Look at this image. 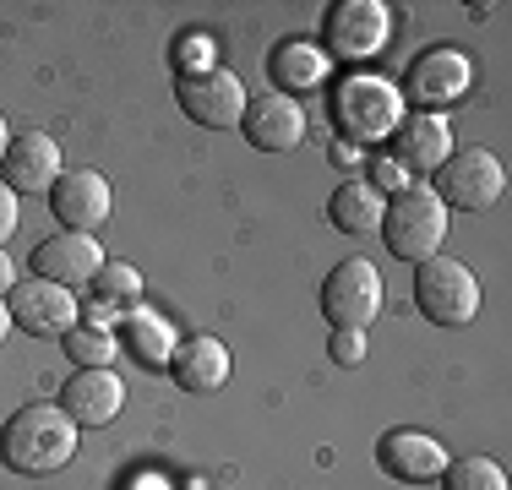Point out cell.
<instances>
[{
  "mask_svg": "<svg viewBox=\"0 0 512 490\" xmlns=\"http://www.w3.org/2000/svg\"><path fill=\"white\" fill-rule=\"evenodd\" d=\"M77 425L60 403H22L6 425H0V463L11 474H28V480H44V474L66 469L77 458Z\"/></svg>",
  "mask_w": 512,
  "mask_h": 490,
  "instance_id": "cell-1",
  "label": "cell"
},
{
  "mask_svg": "<svg viewBox=\"0 0 512 490\" xmlns=\"http://www.w3.org/2000/svg\"><path fill=\"white\" fill-rule=\"evenodd\" d=\"M404 93L376 71H349L333 88V120L349 142H387L404 126Z\"/></svg>",
  "mask_w": 512,
  "mask_h": 490,
  "instance_id": "cell-2",
  "label": "cell"
},
{
  "mask_svg": "<svg viewBox=\"0 0 512 490\" xmlns=\"http://www.w3.org/2000/svg\"><path fill=\"white\" fill-rule=\"evenodd\" d=\"M382 240L387 251L398 256V262H431V256H442V240H447V207L436 202L431 186H409L398 196H387L382 207Z\"/></svg>",
  "mask_w": 512,
  "mask_h": 490,
  "instance_id": "cell-3",
  "label": "cell"
},
{
  "mask_svg": "<svg viewBox=\"0 0 512 490\" xmlns=\"http://www.w3.org/2000/svg\"><path fill=\"white\" fill-rule=\"evenodd\" d=\"M414 305H420V316L436 327H469L485 305V289H480V278H474L469 262L431 256V262L414 267Z\"/></svg>",
  "mask_w": 512,
  "mask_h": 490,
  "instance_id": "cell-4",
  "label": "cell"
},
{
  "mask_svg": "<svg viewBox=\"0 0 512 490\" xmlns=\"http://www.w3.org/2000/svg\"><path fill=\"white\" fill-rule=\"evenodd\" d=\"M436 202L447 207V213H485V207L502 196L507 186V169H502V158L491 153V147H453V153L442 158V169H436Z\"/></svg>",
  "mask_w": 512,
  "mask_h": 490,
  "instance_id": "cell-5",
  "label": "cell"
},
{
  "mask_svg": "<svg viewBox=\"0 0 512 490\" xmlns=\"http://www.w3.org/2000/svg\"><path fill=\"white\" fill-rule=\"evenodd\" d=\"M322 316L333 327H349V333H365V327L382 316V273H376L365 256H349L333 273L322 278Z\"/></svg>",
  "mask_w": 512,
  "mask_h": 490,
  "instance_id": "cell-6",
  "label": "cell"
},
{
  "mask_svg": "<svg viewBox=\"0 0 512 490\" xmlns=\"http://www.w3.org/2000/svg\"><path fill=\"white\" fill-rule=\"evenodd\" d=\"M469 82H474V66H469V55L453 44H436V49H425V55H414L409 60V71H404V104H420L425 115H436L442 104H458L463 93H469Z\"/></svg>",
  "mask_w": 512,
  "mask_h": 490,
  "instance_id": "cell-7",
  "label": "cell"
},
{
  "mask_svg": "<svg viewBox=\"0 0 512 490\" xmlns=\"http://www.w3.org/2000/svg\"><path fill=\"white\" fill-rule=\"evenodd\" d=\"M387 33H393V11L382 0H338L322 22L327 55L338 60H371L387 44Z\"/></svg>",
  "mask_w": 512,
  "mask_h": 490,
  "instance_id": "cell-8",
  "label": "cell"
},
{
  "mask_svg": "<svg viewBox=\"0 0 512 490\" xmlns=\"http://www.w3.org/2000/svg\"><path fill=\"white\" fill-rule=\"evenodd\" d=\"M11 327H22L28 338H66L77 327V294L50 284V278H17V289L6 294Z\"/></svg>",
  "mask_w": 512,
  "mask_h": 490,
  "instance_id": "cell-9",
  "label": "cell"
},
{
  "mask_svg": "<svg viewBox=\"0 0 512 490\" xmlns=\"http://www.w3.org/2000/svg\"><path fill=\"white\" fill-rule=\"evenodd\" d=\"M180 109H186L197 126L207 131H224V126H240L246 115V82L224 66H207V71H186L180 77Z\"/></svg>",
  "mask_w": 512,
  "mask_h": 490,
  "instance_id": "cell-10",
  "label": "cell"
},
{
  "mask_svg": "<svg viewBox=\"0 0 512 490\" xmlns=\"http://www.w3.org/2000/svg\"><path fill=\"white\" fill-rule=\"evenodd\" d=\"M50 213L60 229L71 235H93V229L109 224L115 213V196H109V180L99 169H66V175L50 186Z\"/></svg>",
  "mask_w": 512,
  "mask_h": 490,
  "instance_id": "cell-11",
  "label": "cell"
},
{
  "mask_svg": "<svg viewBox=\"0 0 512 490\" xmlns=\"http://www.w3.org/2000/svg\"><path fill=\"white\" fill-rule=\"evenodd\" d=\"M109 262L99 235H71V229H60V235L39 240L33 245V278H50L60 289H93V278H99V267Z\"/></svg>",
  "mask_w": 512,
  "mask_h": 490,
  "instance_id": "cell-12",
  "label": "cell"
},
{
  "mask_svg": "<svg viewBox=\"0 0 512 490\" xmlns=\"http://www.w3.org/2000/svg\"><path fill=\"white\" fill-rule=\"evenodd\" d=\"M240 131L256 153H295L311 131V115L300 98H284V93H262V98H246V115H240Z\"/></svg>",
  "mask_w": 512,
  "mask_h": 490,
  "instance_id": "cell-13",
  "label": "cell"
},
{
  "mask_svg": "<svg viewBox=\"0 0 512 490\" xmlns=\"http://www.w3.org/2000/svg\"><path fill=\"white\" fill-rule=\"evenodd\" d=\"M66 175L60 164V142L44 131H22L6 147V164H0V186H11L17 196H50V186Z\"/></svg>",
  "mask_w": 512,
  "mask_h": 490,
  "instance_id": "cell-14",
  "label": "cell"
},
{
  "mask_svg": "<svg viewBox=\"0 0 512 490\" xmlns=\"http://www.w3.org/2000/svg\"><path fill=\"white\" fill-rule=\"evenodd\" d=\"M376 463H382L387 480H404V485H436L442 480V469L453 458H447V447L436 436L425 431H387L376 441Z\"/></svg>",
  "mask_w": 512,
  "mask_h": 490,
  "instance_id": "cell-15",
  "label": "cell"
},
{
  "mask_svg": "<svg viewBox=\"0 0 512 490\" xmlns=\"http://www.w3.org/2000/svg\"><path fill=\"white\" fill-rule=\"evenodd\" d=\"M120 403H126V387H120V376L109 371V365L71 371V382L60 387V409L71 414L77 431H99V425H109L120 414Z\"/></svg>",
  "mask_w": 512,
  "mask_h": 490,
  "instance_id": "cell-16",
  "label": "cell"
},
{
  "mask_svg": "<svg viewBox=\"0 0 512 490\" xmlns=\"http://www.w3.org/2000/svg\"><path fill=\"white\" fill-rule=\"evenodd\" d=\"M169 376H175L180 392L202 398V392H218L229 382V349L218 343L213 333H197V338H180L175 354H169Z\"/></svg>",
  "mask_w": 512,
  "mask_h": 490,
  "instance_id": "cell-17",
  "label": "cell"
},
{
  "mask_svg": "<svg viewBox=\"0 0 512 490\" xmlns=\"http://www.w3.org/2000/svg\"><path fill=\"white\" fill-rule=\"evenodd\" d=\"M393 137H398V164H404V175H436L442 158L453 153V131H447V120L425 115V109L404 115V126H398Z\"/></svg>",
  "mask_w": 512,
  "mask_h": 490,
  "instance_id": "cell-18",
  "label": "cell"
},
{
  "mask_svg": "<svg viewBox=\"0 0 512 490\" xmlns=\"http://www.w3.org/2000/svg\"><path fill=\"white\" fill-rule=\"evenodd\" d=\"M120 327H126V349L137 365H148V371H169V354H175V322H169L164 311H153V305H131L126 316H120Z\"/></svg>",
  "mask_w": 512,
  "mask_h": 490,
  "instance_id": "cell-19",
  "label": "cell"
},
{
  "mask_svg": "<svg viewBox=\"0 0 512 490\" xmlns=\"http://www.w3.org/2000/svg\"><path fill=\"white\" fill-rule=\"evenodd\" d=\"M267 71H273V93L300 98L327 77V55L311 39H284L273 49V60H267Z\"/></svg>",
  "mask_w": 512,
  "mask_h": 490,
  "instance_id": "cell-20",
  "label": "cell"
},
{
  "mask_svg": "<svg viewBox=\"0 0 512 490\" xmlns=\"http://www.w3.org/2000/svg\"><path fill=\"white\" fill-rule=\"evenodd\" d=\"M382 207H387L382 191H371L365 180H344L333 191V202H327V218L344 235H371V229H382Z\"/></svg>",
  "mask_w": 512,
  "mask_h": 490,
  "instance_id": "cell-21",
  "label": "cell"
},
{
  "mask_svg": "<svg viewBox=\"0 0 512 490\" xmlns=\"http://www.w3.org/2000/svg\"><path fill=\"white\" fill-rule=\"evenodd\" d=\"M93 300H104L109 311L126 316L131 305H142V273L131 262H104L99 278H93Z\"/></svg>",
  "mask_w": 512,
  "mask_h": 490,
  "instance_id": "cell-22",
  "label": "cell"
},
{
  "mask_svg": "<svg viewBox=\"0 0 512 490\" xmlns=\"http://www.w3.org/2000/svg\"><path fill=\"white\" fill-rule=\"evenodd\" d=\"M60 349H66V360H77V371H88V365H109L120 354V343L109 327H93V322H77L66 338H60Z\"/></svg>",
  "mask_w": 512,
  "mask_h": 490,
  "instance_id": "cell-23",
  "label": "cell"
},
{
  "mask_svg": "<svg viewBox=\"0 0 512 490\" xmlns=\"http://www.w3.org/2000/svg\"><path fill=\"white\" fill-rule=\"evenodd\" d=\"M436 485H442V490H507V469L496 458H480V452H474V458H453V463H447Z\"/></svg>",
  "mask_w": 512,
  "mask_h": 490,
  "instance_id": "cell-24",
  "label": "cell"
},
{
  "mask_svg": "<svg viewBox=\"0 0 512 490\" xmlns=\"http://www.w3.org/2000/svg\"><path fill=\"white\" fill-rule=\"evenodd\" d=\"M365 186L382 191V196H398V191L409 186V175H404V164H398V158H376L371 175H365Z\"/></svg>",
  "mask_w": 512,
  "mask_h": 490,
  "instance_id": "cell-25",
  "label": "cell"
},
{
  "mask_svg": "<svg viewBox=\"0 0 512 490\" xmlns=\"http://www.w3.org/2000/svg\"><path fill=\"white\" fill-rule=\"evenodd\" d=\"M327 354H333L338 365H360L365 354H371V343H365V333H349V327H333V343H327Z\"/></svg>",
  "mask_w": 512,
  "mask_h": 490,
  "instance_id": "cell-26",
  "label": "cell"
},
{
  "mask_svg": "<svg viewBox=\"0 0 512 490\" xmlns=\"http://www.w3.org/2000/svg\"><path fill=\"white\" fill-rule=\"evenodd\" d=\"M17 224H22V202H17L11 186H0V251H6L11 235H17Z\"/></svg>",
  "mask_w": 512,
  "mask_h": 490,
  "instance_id": "cell-27",
  "label": "cell"
},
{
  "mask_svg": "<svg viewBox=\"0 0 512 490\" xmlns=\"http://www.w3.org/2000/svg\"><path fill=\"white\" fill-rule=\"evenodd\" d=\"M11 289H17V267H11V256L0 251V300H6Z\"/></svg>",
  "mask_w": 512,
  "mask_h": 490,
  "instance_id": "cell-28",
  "label": "cell"
},
{
  "mask_svg": "<svg viewBox=\"0 0 512 490\" xmlns=\"http://www.w3.org/2000/svg\"><path fill=\"white\" fill-rule=\"evenodd\" d=\"M6 147H11V126H6V115H0V164H6Z\"/></svg>",
  "mask_w": 512,
  "mask_h": 490,
  "instance_id": "cell-29",
  "label": "cell"
},
{
  "mask_svg": "<svg viewBox=\"0 0 512 490\" xmlns=\"http://www.w3.org/2000/svg\"><path fill=\"white\" fill-rule=\"evenodd\" d=\"M6 333H11V311H6V300H0V343H6Z\"/></svg>",
  "mask_w": 512,
  "mask_h": 490,
  "instance_id": "cell-30",
  "label": "cell"
}]
</instances>
